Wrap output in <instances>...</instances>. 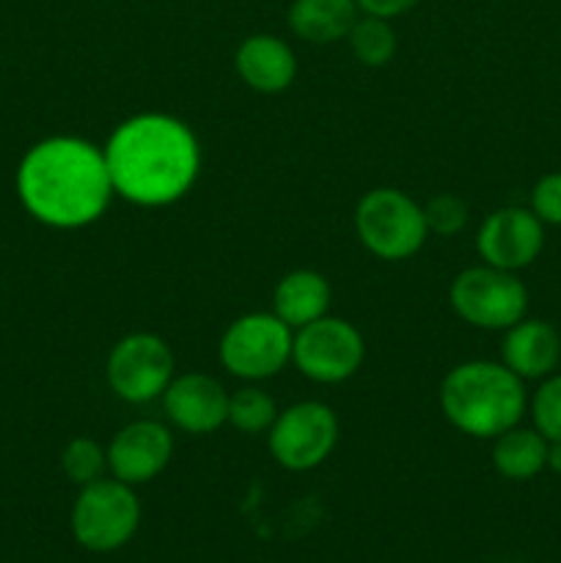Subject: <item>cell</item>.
I'll return each instance as SVG.
<instances>
[{"label":"cell","mask_w":561,"mask_h":563,"mask_svg":"<svg viewBox=\"0 0 561 563\" xmlns=\"http://www.w3.org/2000/svg\"><path fill=\"white\" fill-rule=\"evenodd\" d=\"M102 152L113 192L135 207L176 203L190 192L201 170L196 132L168 113H138L121 121Z\"/></svg>","instance_id":"1"},{"label":"cell","mask_w":561,"mask_h":563,"mask_svg":"<svg viewBox=\"0 0 561 563\" xmlns=\"http://www.w3.org/2000/svg\"><path fill=\"white\" fill-rule=\"evenodd\" d=\"M16 196L38 223L69 231L97 223L116 192L102 148L55 135L25 152L16 168Z\"/></svg>","instance_id":"2"},{"label":"cell","mask_w":561,"mask_h":563,"mask_svg":"<svg viewBox=\"0 0 561 563\" xmlns=\"http://www.w3.org/2000/svg\"><path fill=\"white\" fill-rule=\"evenodd\" d=\"M526 407V385L504 363H460L440 385V410L468 438L495 440L522 421Z\"/></svg>","instance_id":"3"},{"label":"cell","mask_w":561,"mask_h":563,"mask_svg":"<svg viewBox=\"0 0 561 563\" xmlns=\"http://www.w3.org/2000/svg\"><path fill=\"white\" fill-rule=\"evenodd\" d=\"M355 234L372 256L383 262H405L427 242L429 229L424 207L396 187H377L358 201Z\"/></svg>","instance_id":"4"},{"label":"cell","mask_w":561,"mask_h":563,"mask_svg":"<svg viewBox=\"0 0 561 563\" xmlns=\"http://www.w3.org/2000/svg\"><path fill=\"white\" fill-rule=\"evenodd\" d=\"M141 526V500L130 484L119 478H99L80 487L72 506V533L88 553L121 550Z\"/></svg>","instance_id":"5"},{"label":"cell","mask_w":561,"mask_h":563,"mask_svg":"<svg viewBox=\"0 0 561 563\" xmlns=\"http://www.w3.org/2000/svg\"><path fill=\"white\" fill-rule=\"evenodd\" d=\"M457 317L482 330H509L528 311V289L517 273L490 267H468L449 289Z\"/></svg>","instance_id":"6"},{"label":"cell","mask_w":561,"mask_h":563,"mask_svg":"<svg viewBox=\"0 0 561 563\" xmlns=\"http://www.w3.org/2000/svg\"><path fill=\"white\" fill-rule=\"evenodd\" d=\"M292 341L295 330L275 313H245L226 328L220 363L245 383H262L292 361Z\"/></svg>","instance_id":"7"},{"label":"cell","mask_w":561,"mask_h":563,"mask_svg":"<svg viewBox=\"0 0 561 563\" xmlns=\"http://www.w3.org/2000/svg\"><path fill=\"white\" fill-rule=\"evenodd\" d=\"M108 385L127 405L163 399L176 377V357L168 341L154 333H130L116 341L108 355Z\"/></svg>","instance_id":"8"},{"label":"cell","mask_w":561,"mask_h":563,"mask_svg":"<svg viewBox=\"0 0 561 563\" xmlns=\"http://www.w3.org/2000/svg\"><path fill=\"white\" fill-rule=\"evenodd\" d=\"M366 357L361 330L339 317H328L295 330L292 341V363L302 377L322 385H336L350 379Z\"/></svg>","instance_id":"9"},{"label":"cell","mask_w":561,"mask_h":563,"mask_svg":"<svg viewBox=\"0 0 561 563\" xmlns=\"http://www.w3.org/2000/svg\"><path fill=\"white\" fill-rule=\"evenodd\" d=\"M267 443L273 460L286 471H314L339 443V418L322 401H297L278 412Z\"/></svg>","instance_id":"10"},{"label":"cell","mask_w":561,"mask_h":563,"mask_svg":"<svg viewBox=\"0 0 561 563\" xmlns=\"http://www.w3.org/2000/svg\"><path fill=\"white\" fill-rule=\"evenodd\" d=\"M544 247V223L522 207H504L495 209L493 214L484 218L479 225L476 251L484 258V264L498 269H517L531 267Z\"/></svg>","instance_id":"11"},{"label":"cell","mask_w":561,"mask_h":563,"mask_svg":"<svg viewBox=\"0 0 561 563\" xmlns=\"http://www.w3.org/2000/svg\"><path fill=\"white\" fill-rule=\"evenodd\" d=\"M174 434L160 421H132L113 434L108 445V471L119 482L138 487L168 467Z\"/></svg>","instance_id":"12"},{"label":"cell","mask_w":561,"mask_h":563,"mask_svg":"<svg viewBox=\"0 0 561 563\" xmlns=\"http://www.w3.org/2000/svg\"><path fill=\"white\" fill-rule=\"evenodd\" d=\"M168 421L187 434H209L229 418V390L209 374H182L163 394Z\"/></svg>","instance_id":"13"},{"label":"cell","mask_w":561,"mask_h":563,"mask_svg":"<svg viewBox=\"0 0 561 563\" xmlns=\"http://www.w3.org/2000/svg\"><path fill=\"white\" fill-rule=\"evenodd\" d=\"M234 69L253 91L280 93L295 82L297 58L284 38L273 33H253L237 47Z\"/></svg>","instance_id":"14"},{"label":"cell","mask_w":561,"mask_h":563,"mask_svg":"<svg viewBox=\"0 0 561 563\" xmlns=\"http://www.w3.org/2000/svg\"><path fill=\"white\" fill-rule=\"evenodd\" d=\"M504 346L501 357L504 366L512 368L517 377L526 379H544L556 372L561 361V335L544 319H526L504 330Z\"/></svg>","instance_id":"15"},{"label":"cell","mask_w":561,"mask_h":563,"mask_svg":"<svg viewBox=\"0 0 561 563\" xmlns=\"http://www.w3.org/2000/svg\"><path fill=\"white\" fill-rule=\"evenodd\" d=\"M330 308V284L317 269H295L275 286L273 313L292 330L322 319Z\"/></svg>","instance_id":"16"},{"label":"cell","mask_w":561,"mask_h":563,"mask_svg":"<svg viewBox=\"0 0 561 563\" xmlns=\"http://www.w3.org/2000/svg\"><path fill=\"white\" fill-rule=\"evenodd\" d=\"M361 16L355 0H292L289 27L308 44H333L346 38Z\"/></svg>","instance_id":"17"},{"label":"cell","mask_w":561,"mask_h":563,"mask_svg":"<svg viewBox=\"0 0 561 563\" xmlns=\"http://www.w3.org/2000/svg\"><path fill=\"white\" fill-rule=\"evenodd\" d=\"M493 467L509 482H528L548 467V438L520 423L493 440Z\"/></svg>","instance_id":"18"},{"label":"cell","mask_w":561,"mask_h":563,"mask_svg":"<svg viewBox=\"0 0 561 563\" xmlns=\"http://www.w3.org/2000/svg\"><path fill=\"white\" fill-rule=\"evenodd\" d=\"M346 42H350L352 55L372 69L385 66L396 55V31L391 27V20H383V16H358L352 31L346 33Z\"/></svg>","instance_id":"19"},{"label":"cell","mask_w":561,"mask_h":563,"mask_svg":"<svg viewBox=\"0 0 561 563\" xmlns=\"http://www.w3.org/2000/svg\"><path fill=\"white\" fill-rule=\"evenodd\" d=\"M275 418H278V407H275V399L267 390L245 385L237 394H229V418H226V423H231L240 432H270Z\"/></svg>","instance_id":"20"},{"label":"cell","mask_w":561,"mask_h":563,"mask_svg":"<svg viewBox=\"0 0 561 563\" xmlns=\"http://www.w3.org/2000/svg\"><path fill=\"white\" fill-rule=\"evenodd\" d=\"M61 467H64L66 478L72 484L86 487V484L105 478V471H108V449H102L91 438H75L61 451Z\"/></svg>","instance_id":"21"},{"label":"cell","mask_w":561,"mask_h":563,"mask_svg":"<svg viewBox=\"0 0 561 563\" xmlns=\"http://www.w3.org/2000/svg\"><path fill=\"white\" fill-rule=\"evenodd\" d=\"M534 429L548 440H561V374H550L531 399Z\"/></svg>","instance_id":"22"},{"label":"cell","mask_w":561,"mask_h":563,"mask_svg":"<svg viewBox=\"0 0 561 563\" xmlns=\"http://www.w3.org/2000/svg\"><path fill=\"white\" fill-rule=\"evenodd\" d=\"M424 220H427L429 234L454 236L465 229L468 223V203L454 192H440L429 198L424 207Z\"/></svg>","instance_id":"23"},{"label":"cell","mask_w":561,"mask_h":563,"mask_svg":"<svg viewBox=\"0 0 561 563\" xmlns=\"http://www.w3.org/2000/svg\"><path fill=\"white\" fill-rule=\"evenodd\" d=\"M531 212L544 225H561V170L544 174L531 190Z\"/></svg>","instance_id":"24"},{"label":"cell","mask_w":561,"mask_h":563,"mask_svg":"<svg viewBox=\"0 0 561 563\" xmlns=\"http://www.w3.org/2000/svg\"><path fill=\"white\" fill-rule=\"evenodd\" d=\"M358 11L369 16H383V20H396V16L407 14L416 9L418 0H355Z\"/></svg>","instance_id":"25"},{"label":"cell","mask_w":561,"mask_h":563,"mask_svg":"<svg viewBox=\"0 0 561 563\" xmlns=\"http://www.w3.org/2000/svg\"><path fill=\"white\" fill-rule=\"evenodd\" d=\"M548 467L561 476V440H548Z\"/></svg>","instance_id":"26"}]
</instances>
